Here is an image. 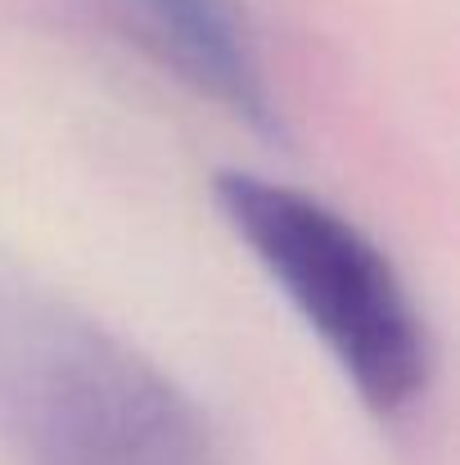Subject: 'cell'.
Returning a JSON list of instances; mask_svg holds the SVG:
<instances>
[{"mask_svg": "<svg viewBox=\"0 0 460 465\" xmlns=\"http://www.w3.org/2000/svg\"><path fill=\"white\" fill-rule=\"evenodd\" d=\"M104 18L199 100L226 109L267 141H285L258 32L240 0H95Z\"/></svg>", "mask_w": 460, "mask_h": 465, "instance_id": "3", "label": "cell"}, {"mask_svg": "<svg viewBox=\"0 0 460 465\" xmlns=\"http://www.w3.org/2000/svg\"><path fill=\"white\" fill-rule=\"evenodd\" d=\"M212 199L366 411L411 416L434 384V339L397 262L352 217L289 181L221 172Z\"/></svg>", "mask_w": 460, "mask_h": 465, "instance_id": "2", "label": "cell"}, {"mask_svg": "<svg viewBox=\"0 0 460 465\" xmlns=\"http://www.w3.org/2000/svg\"><path fill=\"white\" fill-rule=\"evenodd\" d=\"M0 439L18 465H226L185 384L54 299L0 303Z\"/></svg>", "mask_w": 460, "mask_h": 465, "instance_id": "1", "label": "cell"}]
</instances>
